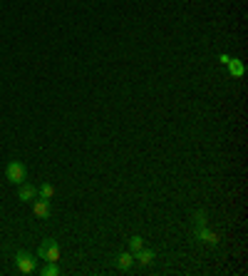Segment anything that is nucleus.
I'll return each mask as SVG.
<instances>
[{
  "label": "nucleus",
  "mask_w": 248,
  "mask_h": 276,
  "mask_svg": "<svg viewBox=\"0 0 248 276\" xmlns=\"http://www.w3.org/2000/svg\"><path fill=\"white\" fill-rule=\"evenodd\" d=\"M25 177H28V169H25V164L22 162H18V159H12L8 167H5V179L10 182V184H22L25 182Z\"/></svg>",
  "instance_id": "obj_1"
},
{
  "label": "nucleus",
  "mask_w": 248,
  "mask_h": 276,
  "mask_svg": "<svg viewBox=\"0 0 248 276\" xmlns=\"http://www.w3.org/2000/svg\"><path fill=\"white\" fill-rule=\"evenodd\" d=\"M38 256L45 259V261H58L60 259V244L55 239H45L38 249Z\"/></svg>",
  "instance_id": "obj_2"
},
{
  "label": "nucleus",
  "mask_w": 248,
  "mask_h": 276,
  "mask_svg": "<svg viewBox=\"0 0 248 276\" xmlns=\"http://www.w3.org/2000/svg\"><path fill=\"white\" fill-rule=\"evenodd\" d=\"M15 266H18L20 274H35L38 271L35 269V256L28 254V251H18L15 254Z\"/></svg>",
  "instance_id": "obj_3"
},
{
  "label": "nucleus",
  "mask_w": 248,
  "mask_h": 276,
  "mask_svg": "<svg viewBox=\"0 0 248 276\" xmlns=\"http://www.w3.org/2000/svg\"><path fill=\"white\" fill-rule=\"evenodd\" d=\"M32 211H35V216H40V219H48L50 216V199H38L35 197V204H32Z\"/></svg>",
  "instance_id": "obj_4"
},
{
  "label": "nucleus",
  "mask_w": 248,
  "mask_h": 276,
  "mask_svg": "<svg viewBox=\"0 0 248 276\" xmlns=\"http://www.w3.org/2000/svg\"><path fill=\"white\" fill-rule=\"evenodd\" d=\"M38 197V189L32 187V184H20V192H18V199H22V202H32Z\"/></svg>",
  "instance_id": "obj_5"
},
{
  "label": "nucleus",
  "mask_w": 248,
  "mask_h": 276,
  "mask_svg": "<svg viewBox=\"0 0 248 276\" xmlns=\"http://www.w3.org/2000/svg\"><path fill=\"white\" fill-rule=\"evenodd\" d=\"M134 259H136V261H139L142 266H149V264L154 261V251H152V249H144V246H142V249H139V251L134 254Z\"/></svg>",
  "instance_id": "obj_6"
},
{
  "label": "nucleus",
  "mask_w": 248,
  "mask_h": 276,
  "mask_svg": "<svg viewBox=\"0 0 248 276\" xmlns=\"http://www.w3.org/2000/svg\"><path fill=\"white\" fill-rule=\"evenodd\" d=\"M132 264H134V254H132V251H124V254H120V256H117V266H120L122 271L132 269Z\"/></svg>",
  "instance_id": "obj_7"
},
{
  "label": "nucleus",
  "mask_w": 248,
  "mask_h": 276,
  "mask_svg": "<svg viewBox=\"0 0 248 276\" xmlns=\"http://www.w3.org/2000/svg\"><path fill=\"white\" fill-rule=\"evenodd\" d=\"M196 236H201V239H204L206 244H216V241H218V236H216L214 231L204 229V226H198V229H196Z\"/></svg>",
  "instance_id": "obj_8"
},
{
  "label": "nucleus",
  "mask_w": 248,
  "mask_h": 276,
  "mask_svg": "<svg viewBox=\"0 0 248 276\" xmlns=\"http://www.w3.org/2000/svg\"><path fill=\"white\" fill-rule=\"evenodd\" d=\"M228 72H231L234 77H244V63H241V60H236V58H231V63H228Z\"/></svg>",
  "instance_id": "obj_9"
},
{
  "label": "nucleus",
  "mask_w": 248,
  "mask_h": 276,
  "mask_svg": "<svg viewBox=\"0 0 248 276\" xmlns=\"http://www.w3.org/2000/svg\"><path fill=\"white\" fill-rule=\"evenodd\" d=\"M38 197H40V199H52V197H55L52 184H40V187H38Z\"/></svg>",
  "instance_id": "obj_10"
},
{
  "label": "nucleus",
  "mask_w": 248,
  "mask_h": 276,
  "mask_svg": "<svg viewBox=\"0 0 248 276\" xmlns=\"http://www.w3.org/2000/svg\"><path fill=\"white\" fill-rule=\"evenodd\" d=\"M40 274H42V276H58V274H60L58 261H48V266H42V269H40Z\"/></svg>",
  "instance_id": "obj_11"
},
{
  "label": "nucleus",
  "mask_w": 248,
  "mask_h": 276,
  "mask_svg": "<svg viewBox=\"0 0 248 276\" xmlns=\"http://www.w3.org/2000/svg\"><path fill=\"white\" fill-rule=\"evenodd\" d=\"M142 246H144V239H142V236H132V239H129V251H132V254H136Z\"/></svg>",
  "instance_id": "obj_12"
},
{
  "label": "nucleus",
  "mask_w": 248,
  "mask_h": 276,
  "mask_svg": "<svg viewBox=\"0 0 248 276\" xmlns=\"http://www.w3.org/2000/svg\"><path fill=\"white\" fill-rule=\"evenodd\" d=\"M218 60H221V63H224V65H228V63H231V55H221V58H218Z\"/></svg>",
  "instance_id": "obj_13"
}]
</instances>
